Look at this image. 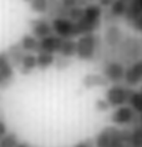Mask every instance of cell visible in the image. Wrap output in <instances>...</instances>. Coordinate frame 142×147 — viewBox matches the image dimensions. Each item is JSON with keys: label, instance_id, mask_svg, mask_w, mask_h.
<instances>
[{"label": "cell", "instance_id": "obj_19", "mask_svg": "<svg viewBox=\"0 0 142 147\" xmlns=\"http://www.w3.org/2000/svg\"><path fill=\"white\" fill-rule=\"evenodd\" d=\"M14 81V67L11 65L8 67L0 69V90L6 89Z\"/></svg>", "mask_w": 142, "mask_h": 147}, {"label": "cell", "instance_id": "obj_17", "mask_svg": "<svg viewBox=\"0 0 142 147\" xmlns=\"http://www.w3.org/2000/svg\"><path fill=\"white\" fill-rule=\"evenodd\" d=\"M60 56L71 59L72 56H76V40L74 39H64L61 42V47L59 50Z\"/></svg>", "mask_w": 142, "mask_h": 147}, {"label": "cell", "instance_id": "obj_34", "mask_svg": "<svg viewBox=\"0 0 142 147\" xmlns=\"http://www.w3.org/2000/svg\"><path fill=\"white\" fill-rule=\"evenodd\" d=\"M32 147H40V146H32Z\"/></svg>", "mask_w": 142, "mask_h": 147}, {"label": "cell", "instance_id": "obj_21", "mask_svg": "<svg viewBox=\"0 0 142 147\" xmlns=\"http://www.w3.org/2000/svg\"><path fill=\"white\" fill-rule=\"evenodd\" d=\"M30 9L36 14H47L49 11V0H32L29 3Z\"/></svg>", "mask_w": 142, "mask_h": 147}, {"label": "cell", "instance_id": "obj_13", "mask_svg": "<svg viewBox=\"0 0 142 147\" xmlns=\"http://www.w3.org/2000/svg\"><path fill=\"white\" fill-rule=\"evenodd\" d=\"M110 81L105 78L104 74H87L82 78V85L85 89H95V87H106Z\"/></svg>", "mask_w": 142, "mask_h": 147}, {"label": "cell", "instance_id": "obj_27", "mask_svg": "<svg viewBox=\"0 0 142 147\" xmlns=\"http://www.w3.org/2000/svg\"><path fill=\"white\" fill-rule=\"evenodd\" d=\"M74 147H96V143H95V140L92 138H86L83 141L75 143Z\"/></svg>", "mask_w": 142, "mask_h": 147}, {"label": "cell", "instance_id": "obj_29", "mask_svg": "<svg viewBox=\"0 0 142 147\" xmlns=\"http://www.w3.org/2000/svg\"><path fill=\"white\" fill-rule=\"evenodd\" d=\"M97 4L100 6H102V8H110L111 4L115 1V0H96Z\"/></svg>", "mask_w": 142, "mask_h": 147}, {"label": "cell", "instance_id": "obj_14", "mask_svg": "<svg viewBox=\"0 0 142 147\" xmlns=\"http://www.w3.org/2000/svg\"><path fill=\"white\" fill-rule=\"evenodd\" d=\"M5 53L8 55V59H9L10 64L13 65V67L19 70V67L21 66V62H23L24 55L26 54L23 50V47L20 46V44H13V45H10Z\"/></svg>", "mask_w": 142, "mask_h": 147}, {"label": "cell", "instance_id": "obj_20", "mask_svg": "<svg viewBox=\"0 0 142 147\" xmlns=\"http://www.w3.org/2000/svg\"><path fill=\"white\" fill-rule=\"evenodd\" d=\"M129 105L132 107L135 111H136L138 115L142 113V90H138V91H132L130 96V100H129Z\"/></svg>", "mask_w": 142, "mask_h": 147}, {"label": "cell", "instance_id": "obj_2", "mask_svg": "<svg viewBox=\"0 0 142 147\" xmlns=\"http://www.w3.org/2000/svg\"><path fill=\"white\" fill-rule=\"evenodd\" d=\"M101 40L95 32L83 34L76 40V56L82 61H92L101 50Z\"/></svg>", "mask_w": 142, "mask_h": 147}, {"label": "cell", "instance_id": "obj_4", "mask_svg": "<svg viewBox=\"0 0 142 147\" xmlns=\"http://www.w3.org/2000/svg\"><path fill=\"white\" fill-rule=\"evenodd\" d=\"M132 91H133L132 87H130L127 85H122L121 82L114 84V85H111L107 89L105 98L107 100L111 107H118V106L125 105L126 102L129 104V100H130Z\"/></svg>", "mask_w": 142, "mask_h": 147}, {"label": "cell", "instance_id": "obj_22", "mask_svg": "<svg viewBox=\"0 0 142 147\" xmlns=\"http://www.w3.org/2000/svg\"><path fill=\"white\" fill-rule=\"evenodd\" d=\"M19 143V137L14 132H8L0 138V147H16Z\"/></svg>", "mask_w": 142, "mask_h": 147}, {"label": "cell", "instance_id": "obj_12", "mask_svg": "<svg viewBox=\"0 0 142 147\" xmlns=\"http://www.w3.org/2000/svg\"><path fill=\"white\" fill-rule=\"evenodd\" d=\"M127 147H142V123L137 120L127 128Z\"/></svg>", "mask_w": 142, "mask_h": 147}, {"label": "cell", "instance_id": "obj_33", "mask_svg": "<svg viewBox=\"0 0 142 147\" xmlns=\"http://www.w3.org/2000/svg\"><path fill=\"white\" fill-rule=\"evenodd\" d=\"M122 1H126V3H129V1H130V0H122Z\"/></svg>", "mask_w": 142, "mask_h": 147}, {"label": "cell", "instance_id": "obj_35", "mask_svg": "<svg viewBox=\"0 0 142 147\" xmlns=\"http://www.w3.org/2000/svg\"><path fill=\"white\" fill-rule=\"evenodd\" d=\"M0 138H1V136H0Z\"/></svg>", "mask_w": 142, "mask_h": 147}, {"label": "cell", "instance_id": "obj_31", "mask_svg": "<svg viewBox=\"0 0 142 147\" xmlns=\"http://www.w3.org/2000/svg\"><path fill=\"white\" fill-rule=\"evenodd\" d=\"M16 147H32V146L29 142H20L19 141V143L16 145Z\"/></svg>", "mask_w": 142, "mask_h": 147}, {"label": "cell", "instance_id": "obj_23", "mask_svg": "<svg viewBox=\"0 0 142 147\" xmlns=\"http://www.w3.org/2000/svg\"><path fill=\"white\" fill-rule=\"evenodd\" d=\"M96 0H61V4H63L66 9H71V8H85V6L92 4Z\"/></svg>", "mask_w": 142, "mask_h": 147}, {"label": "cell", "instance_id": "obj_9", "mask_svg": "<svg viewBox=\"0 0 142 147\" xmlns=\"http://www.w3.org/2000/svg\"><path fill=\"white\" fill-rule=\"evenodd\" d=\"M30 31L39 40L45 38V36L51 35L54 32L51 21L47 18H38V19L30 20Z\"/></svg>", "mask_w": 142, "mask_h": 147}, {"label": "cell", "instance_id": "obj_28", "mask_svg": "<svg viewBox=\"0 0 142 147\" xmlns=\"http://www.w3.org/2000/svg\"><path fill=\"white\" fill-rule=\"evenodd\" d=\"M11 64H10L9 59H8V55H6V53H0V69H4V67H8V66H10ZM13 66V65H11Z\"/></svg>", "mask_w": 142, "mask_h": 147}, {"label": "cell", "instance_id": "obj_5", "mask_svg": "<svg viewBox=\"0 0 142 147\" xmlns=\"http://www.w3.org/2000/svg\"><path fill=\"white\" fill-rule=\"evenodd\" d=\"M51 25L54 32L63 39H75L80 36L76 21L69 18H54L51 19Z\"/></svg>", "mask_w": 142, "mask_h": 147}, {"label": "cell", "instance_id": "obj_8", "mask_svg": "<svg viewBox=\"0 0 142 147\" xmlns=\"http://www.w3.org/2000/svg\"><path fill=\"white\" fill-rule=\"evenodd\" d=\"M123 81L130 87H135L142 84V59L127 66Z\"/></svg>", "mask_w": 142, "mask_h": 147}, {"label": "cell", "instance_id": "obj_25", "mask_svg": "<svg viewBox=\"0 0 142 147\" xmlns=\"http://www.w3.org/2000/svg\"><path fill=\"white\" fill-rule=\"evenodd\" d=\"M110 107L111 106L107 102L106 98H99V100L95 102V109H96L99 112H106Z\"/></svg>", "mask_w": 142, "mask_h": 147}, {"label": "cell", "instance_id": "obj_1", "mask_svg": "<svg viewBox=\"0 0 142 147\" xmlns=\"http://www.w3.org/2000/svg\"><path fill=\"white\" fill-rule=\"evenodd\" d=\"M102 16H104V10L102 6H100L99 4L92 3V4L85 6L81 19L76 21L80 36L83 34H90V32L96 31L101 26Z\"/></svg>", "mask_w": 142, "mask_h": 147}, {"label": "cell", "instance_id": "obj_26", "mask_svg": "<svg viewBox=\"0 0 142 147\" xmlns=\"http://www.w3.org/2000/svg\"><path fill=\"white\" fill-rule=\"evenodd\" d=\"M129 24L131 25V28H132L133 30H136L137 32H141L142 34V14L136 16L133 20H131Z\"/></svg>", "mask_w": 142, "mask_h": 147}, {"label": "cell", "instance_id": "obj_15", "mask_svg": "<svg viewBox=\"0 0 142 147\" xmlns=\"http://www.w3.org/2000/svg\"><path fill=\"white\" fill-rule=\"evenodd\" d=\"M19 44L25 53H39V39L32 34H25L21 36Z\"/></svg>", "mask_w": 142, "mask_h": 147}, {"label": "cell", "instance_id": "obj_7", "mask_svg": "<svg viewBox=\"0 0 142 147\" xmlns=\"http://www.w3.org/2000/svg\"><path fill=\"white\" fill-rule=\"evenodd\" d=\"M125 71H126V66L117 60H108L104 62L102 74L105 75V78L112 84H118L123 81Z\"/></svg>", "mask_w": 142, "mask_h": 147}, {"label": "cell", "instance_id": "obj_6", "mask_svg": "<svg viewBox=\"0 0 142 147\" xmlns=\"http://www.w3.org/2000/svg\"><path fill=\"white\" fill-rule=\"evenodd\" d=\"M137 116L138 113L130 105H122L116 107L115 111L111 113V121L117 126H131L133 122H136Z\"/></svg>", "mask_w": 142, "mask_h": 147}, {"label": "cell", "instance_id": "obj_24", "mask_svg": "<svg viewBox=\"0 0 142 147\" xmlns=\"http://www.w3.org/2000/svg\"><path fill=\"white\" fill-rule=\"evenodd\" d=\"M54 65H55L57 69L63 70V69H66V67H69V66L71 65V60L69 57L60 56V57H56L55 59V62H54Z\"/></svg>", "mask_w": 142, "mask_h": 147}, {"label": "cell", "instance_id": "obj_3", "mask_svg": "<svg viewBox=\"0 0 142 147\" xmlns=\"http://www.w3.org/2000/svg\"><path fill=\"white\" fill-rule=\"evenodd\" d=\"M96 147H127V128L108 126L95 137Z\"/></svg>", "mask_w": 142, "mask_h": 147}, {"label": "cell", "instance_id": "obj_18", "mask_svg": "<svg viewBox=\"0 0 142 147\" xmlns=\"http://www.w3.org/2000/svg\"><path fill=\"white\" fill-rule=\"evenodd\" d=\"M55 55L51 53H45V51H39L36 55V61H38V67L40 70H45L54 65L55 62Z\"/></svg>", "mask_w": 142, "mask_h": 147}, {"label": "cell", "instance_id": "obj_30", "mask_svg": "<svg viewBox=\"0 0 142 147\" xmlns=\"http://www.w3.org/2000/svg\"><path fill=\"white\" fill-rule=\"evenodd\" d=\"M5 134H8V127H6L4 121L0 120V136H4Z\"/></svg>", "mask_w": 142, "mask_h": 147}, {"label": "cell", "instance_id": "obj_10", "mask_svg": "<svg viewBox=\"0 0 142 147\" xmlns=\"http://www.w3.org/2000/svg\"><path fill=\"white\" fill-rule=\"evenodd\" d=\"M63 40H64L63 38H60L56 34L45 36V38L39 40V51H45V53H51V54L59 53Z\"/></svg>", "mask_w": 142, "mask_h": 147}, {"label": "cell", "instance_id": "obj_11", "mask_svg": "<svg viewBox=\"0 0 142 147\" xmlns=\"http://www.w3.org/2000/svg\"><path fill=\"white\" fill-rule=\"evenodd\" d=\"M123 38H125V35H123L122 30L116 24H111L107 26L106 32H105V42L110 49L117 47L121 44Z\"/></svg>", "mask_w": 142, "mask_h": 147}, {"label": "cell", "instance_id": "obj_32", "mask_svg": "<svg viewBox=\"0 0 142 147\" xmlns=\"http://www.w3.org/2000/svg\"><path fill=\"white\" fill-rule=\"evenodd\" d=\"M24 1H26V3H30V1H32V0H24Z\"/></svg>", "mask_w": 142, "mask_h": 147}, {"label": "cell", "instance_id": "obj_16", "mask_svg": "<svg viewBox=\"0 0 142 147\" xmlns=\"http://www.w3.org/2000/svg\"><path fill=\"white\" fill-rule=\"evenodd\" d=\"M38 67V61H36V55H34L32 53H26L24 55L23 62H21V66L19 67L20 74L23 75H29L30 72H32V70Z\"/></svg>", "mask_w": 142, "mask_h": 147}]
</instances>
